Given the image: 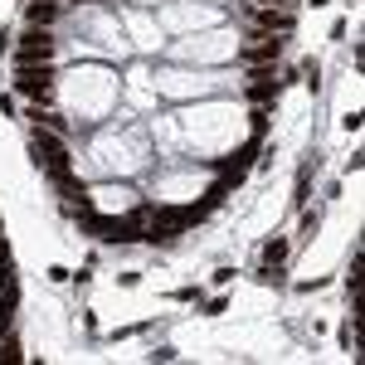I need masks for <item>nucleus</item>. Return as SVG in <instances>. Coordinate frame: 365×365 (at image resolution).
Instances as JSON below:
<instances>
[{"mask_svg": "<svg viewBox=\"0 0 365 365\" xmlns=\"http://www.w3.org/2000/svg\"><path fill=\"white\" fill-rule=\"evenodd\" d=\"M29 161H34V166H44L49 175H68V170H73L63 137L49 132V127H34V137H29Z\"/></svg>", "mask_w": 365, "mask_h": 365, "instance_id": "1", "label": "nucleus"}, {"mask_svg": "<svg viewBox=\"0 0 365 365\" xmlns=\"http://www.w3.org/2000/svg\"><path fill=\"white\" fill-rule=\"evenodd\" d=\"M15 93H25L29 103H44V98L54 93V73H49L44 63H39V68L29 63V68H20V73H15Z\"/></svg>", "mask_w": 365, "mask_h": 365, "instance_id": "2", "label": "nucleus"}, {"mask_svg": "<svg viewBox=\"0 0 365 365\" xmlns=\"http://www.w3.org/2000/svg\"><path fill=\"white\" fill-rule=\"evenodd\" d=\"M49 54H54V39H49L44 29H29L25 39L15 44V63H20V68H29V63H49Z\"/></svg>", "mask_w": 365, "mask_h": 365, "instance_id": "3", "label": "nucleus"}, {"mask_svg": "<svg viewBox=\"0 0 365 365\" xmlns=\"http://www.w3.org/2000/svg\"><path fill=\"white\" fill-rule=\"evenodd\" d=\"M278 54H282V39H273V34H258L253 44H244L249 63H278Z\"/></svg>", "mask_w": 365, "mask_h": 365, "instance_id": "4", "label": "nucleus"}, {"mask_svg": "<svg viewBox=\"0 0 365 365\" xmlns=\"http://www.w3.org/2000/svg\"><path fill=\"white\" fill-rule=\"evenodd\" d=\"M25 15H29V25H34V29H44V25L58 15V0H29Z\"/></svg>", "mask_w": 365, "mask_h": 365, "instance_id": "5", "label": "nucleus"}, {"mask_svg": "<svg viewBox=\"0 0 365 365\" xmlns=\"http://www.w3.org/2000/svg\"><path fill=\"white\" fill-rule=\"evenodd\" d=\"M253 20H258L263 29H292V15H287V10H268V5H258Z\"/></svg>", "mask_w": 365, "mask_h": 365, "instance_id": "6", "label": "nucleus"}, {"mask_svg": "<svg viewBox=\"0 0 365 365\" xmlns=\"http://www.w3.org/2000/svg\"><path fill=\"white\" fill-rule=\"evenodd\" d=\"M282 258H287V244H282V239H273V244L263 249V263L273 268V263H282Z\"/></svg>", "mask_w": 365, "mask_h": 365, "instance_id": "7", "label": "nucleus"}, {"mask_svg": "<svg viewBox=\"0 0 365 365\" xmlns=\"http://www.w3.org/2000/svg\"><path fill=\"white\" fill-rule=\"evenodd\" d=\"M73 5H88V0H73Z\"/></svg>", "mask_w": 365, "mask_h": 365, "instance_id": "8", "label": "nucleus"}]
</instances>
